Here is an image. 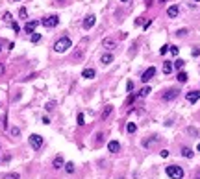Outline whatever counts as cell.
<instances>
[{
  "instance_id": "cell-16",
  "label": "cell",
  "mask_w": 200,
  "mask_h": 179,
  "mask_svg": "<svg viewBox=\"0 0 200 179\" xmlns=\"http://www.w3.org/2000/svg\"><path fill=\"white\" fill-rule=\"evenodd\" d=\"M111 111H113V107H111V105H106L104 111H102V115H100V118H102V120H108V116L111 115Z\"/></svg>"
},
{
  "instance_id": "cell-13",
  "label": "cell",
  "mask_w": 200,
  "mask_h": 179,
  "mask_svg": "<svg viewBox=\"0 0 200 179\" xmlns=\"http://www.w3.org/2000/svg\"><path fill=\"white\" fill-rule=\"evenodd\" d=\"M108 150L111 151V153H117V151H121V144L117 140H109L108 142Z\"/></svg>"
},
{
  "instance_id": "cell-3",
  "label": "cell",
  "mask_w": 200,
  "mask_h": 179,
  "mask_svg": "<svg viewBox=\"0 0 200 179\" xmlns=\"http://www.w3.org/2000/svg\"><path fill=\"white\" fill-rule=\"evenodd\" d=\"M41 24L45 26V28H56V26L59 24V17L58 15H50V17H46L41 20Z\"/></svg>"
},
{
  "instance_id": "cell-43",
  "label": "cell",
  "mask_w": 200,
  "mask_h": 179,
  "mask_svg": "<svg viewBox=\"0 0 200 179\" xmlns=\"http://www.w3.org/2000/svg\"><path fill=\"white\" fill-rule=\"evenodd\" d=\"M4 70H6V67H4V63H0V76L4 74Z\"/></svg>"
},
{
  "instance_id": "cell-41",
  "label": "cell",
  "mask_w": 200,
  "mask_h": 179,
  "mask_svg": "<svg viewBox=\"0 0 200 179\" xmlns=\"http://www.w3.org/2000/svg\"><path fill=\"white\" fill-rule=\"evenodd\" d=\"M4 19H6V20H11V13L6 11V13H4Z\"/></svg>"
},
{
  "instance_id": "cell-23",
  "label": "cell",
  "mask_w": 200,
  "mask_h": 179,
  "mask_svg": "<svg viewBox=\"0 0 200 179\" xmlns=\"http://www.w3.org/2000/svg\"><path fill=\"white\" fill-rule=\"evenodd\" d=\"M2 179H20V175L17 174V172H9V174H6Z\"/></svg>"
},
{
  "instance_id": "cell-15",
  "label": "cell",
  "mask_w": 200,
  "mask_h": 179,
  "mask_svg": "<svg viewBox=\"0 0 200 179\" xmlns=\"http://www.w3.org/2000/svg\"><path fill=\"white\" fill-rule=\"evenodd\" d=\"M82 76H84L85 79H93L96 72H95V68H84V72H82Z\"/></svg>"
},
{
  "instance_id": "cell-25",
  "label": "cell",
  "mask_w": 200,
  "mask_h": 179,
  "mask_svg": "<svg viewBox=\"0 0 200 179\" xmlns=\"http://www.w3.org/2000/svg\"><path fill=\"white\" fill-rule=\"evenodd\" d=\"M65 172L67 174H74V163H67L65 164Z\"/></svg>"
},
{
  "instance_id": "cell-14",
  "label": "cell",
  "mask_w": 200,
  "mask_h": 179,
  "mask_svg": "<svg viewBox=\"0 0 200 179\" xmlns=\"http://www.w3.org/2000/svg\"><path fill=\"white\" fill-rule=\"evenodd\" d=\"M178 13H180V8H178V6H170V8L167 9V15H169L170 19H176Z\"/></svg>"
},
{
  "instance_id": "cell-26",
  "label": "cell",
  "mask_w": 200,
  "mask_h": 179,
  "mask_svg": "<svg viewBox=\"0 0 200 179\" xmlns=\"http://www.w3.org/2000/svg\"><path fill=\"white\" fill-rule=\"evenodd\" d=\"M183 65H185V61H183V59H176V61H174V65H172V67L180 70V68H183Z\"/></svg>"
},
{
  "instance_id": "cell-1",
  "label": "cell",
  "mask_w": 200,
  "mask_h": 179,
  "mask_svg": "<svg viewBox=\"0 0 200 179\" xmlns=\"http://www.w3.org/2000/svg\"><path fill=\"white\" fill-rule=\"evenodd\" d=\"M71 46H72V41L65 35V37H59L56 43H54V50H56L58 54H63V52H67Z\"/></svg>"
},
{
  "instance_id": "cell-10",
  "label": "cell",
  "mask_w": 200,
  "mask_h": 179,
  "mask_svg": "<svg viewBox=\"0 0 200 179\" xmlns=\"http://www.w3.org/2000/svg\"><path fill=\"white\" fill-rule=\"evenodd\" d=\"M52 166H54V170H59V168H63V166H65L63 155H56V157H54V163H52Z\"/></svg>"
},
{
  "instance_id": "cell-29",
  "label": "cell",
  "mask_w": 200,
  "mask_h": 179,
  "mask_svg": "<svg viewBox=\"0 0 200 179\" xmlns=\"http://www.w3.org/2000/svg\"><path fill=\"white\" fill-rule=\"evenodd\" d=\"M9 133H11V137H20V129L19 127H11Z\"/></svg>"
},
{
  "instance_id": "cell-38",
  "label": "cell",
  "mask_w": 200,
  "mask_h": 179,
  "mask_svg": "<svg viewBox=\"0 0 200 179\" xmlns=\"http://www.w3.org/2000/svg\"><path fill=\"white\" fill-rule=\"evenodd\" d=\"M11 28H13V30H15V32H17V33H19V32H20V26H19V24H17V22H11Z\"/></svg>"
},
{
  "instance_id": "cell-35",
  "label": "cell",
  "mask_w": 200,
  "mask_h": 179,
  "mask_svg": "<svg viewBox=\"0 0 200 179\" xmlns=\"http://www.w3.org/2000/svg\"><path fill=\"white\" fill-rule=\"evenodd\" d=\"M126 91H128V92L134 91V81H128V83H126Z\"/></svg>"
},
{
  "instance_id": "cell-5",
  "label": "cell",
  "mask_w": 200,
  "mask_h": 179,
  "mask_svg": "<svg viewBox=\"0 0 200 179\" xmlns=\"http://www.w3.org/2000/svg\"><path fill=\"white\" fill-rule=\"evenodd\" d=\"M178 94H180V91H178V89H167V91L161 94V98H163V102H170V100L178 98Z\"/></svg>"
},
{
  "instance_id": "cell-11",
  "label": "cell",
  "mask_w": 200,
  "mask_h": 179,
  "mask_svg": "<svg viewBox=\"0 0 200 179\" xmlns=\"http://www.w3.org/2000/svg\"><path fill=\"white\" fill-rule=\"evenodd\" d=\"M102 46H104L106 50H113V48L117 46V41H115V39H111V37H108V39L102 41Z\"/></svg>"
},
{
  "instance_id": "cell-36",
  "label": "cell",
  "mask_w": 200,
  "mask_h": 179,
  "mask_svg": "<svg viewBox=\"0 0 200 179\" xmlns=\"http://www.w3.org/2000/svg\"><path fill=\"white\" fill-rule=\"evenodd\" d=\"M102 142H104V135L98 133V135H96V144H102Z\"/></svg>"
},
{
  "instance_id": "cell-31",
  "label": "cell",
  "mask_w": 200,
  "mask_h": 179,
  "mask_svg": "<svg viewBox=\"0 0 200 179\" xmlns=\"http://www.w3.org/2000/svg\"><path fill=\"white\" fill-rule=\"evenodd\" d=\"M19 15L22 17V19H26V17H28V11H26V8H20V9H19Z\"/></svg>"
},
{
  "instance_id": "cell-44",
  "label": "cell",
  "mask_w": 200,
  "mask_h": 179,
  "mask_svg": "<svg viewBox=\"0 0 200 179\" xmlns=\"http://www.w3.org/2000/svg\"><path fill=\"white\" fill-rule=\"evenodd\" d=\"M196 150H198V151H200V142H198V146H196Z\"/></svg>"
},
{
  "instance_id": "cell-32",
  "label": "cell",
  "mask_w": 200,
  "mask_h": 179,
  "mask_svg": "<svg viewBox=\"0 0 200 179\" xmlns=\"http://www.w3.org/2000/svg\"><path fill=\"white\" fill-rule=\"evenodd\" d=\"M187 33H189L187 30H185V28H182V30H178V32H176V35H178V37H183V35H187Z\"/></svg>"
},
{
  "instance_id": "cell-4",
  "label": "cell",
  "mask_w": 200,
  "mask_h": 179,
  "mask_svg": "<svg viewBox=\"0 0 200 179\" xmlns=\"http://www.w3.org/2000/svg\"><path fill=\"white\" fill-rule=\"evenodd\" d=\"M30 146H32L33 150H41V146H43V137L37 135V133L30 135Z\"/></svg>"
},
{
  "instance_id": "cell-48",
  "label": "cell",
  "mask_w": 200,
  "mask_h": 179,
  "mask_svg": "<svg viewBox=\"0 0 200 179\" xmlns=\"http://www.w3.org/2000/svg\"><path fill=\"white\" fill-rule=\"evenodd\" d=\"M13 2H19V0H13Z\"/></svg>"
},
{
  "instance_id": "cell-46",
  "label": "cell",
  "mask_w": 200,
  "mask_h": 179,
  "mask_svg": "<svg viewBox=\"0 0 200 179\" xmlns=\"http://www.w3.org/2000/svg\"><path fill=\"white\" fill-rule=\"evenodd\" d=\"M0 52H2V44H0Z\"/></svg>"
},
{
  "instance_id": "cell-17",
  "label": "cell",
  "mask_w": 200,
  "mask_h": 179,
  "mask_svg": "<svg viewBox=\"0 0 200 179\" xmlns=\"http://www.w3.org/2000/svg\"><path fill=\"white\" fill-rule=\"evenodd\" d=\"M156 140H160V139H157V135H152L150 139H147V140L143 142V146H144V148H150V146H152V144L156 142Z\"/></svg>"
},
{
  "instance_id": "cell-45",
  "label": "cell",
  "mask_w": 200,
  "mask_h": 179,
  "mask_svg": "<svg viewBox=\"0 0 200 179\" xmlns=\"http://www.w3.org/2000/svg\"><path fill=\"white\" fill-rule=\"evenodd\" d=\"M121 2H130V0H121Z\"/></svg>"
},
{
  "instance_id": "cell-47",
  "label": "cell",
  "mask_w": 200,
  "mask_h": 179,
  "mask_svg": "<svg viewBox=\"0 0 200 179\" xmlns=\"http://www.w3.org/2000/svg\"><path fill=\"white\" fill-rule=\"evenodd\" d=\"M193 2H200V0H193Z\"/></svg>"
},
{
  "instance_id": "cell-42",
  "label": "cell",
  "mask_w": 200,
  "mask_h": 179,
  "mask_svg": "<svg viewBox=\"0 0 200 179\" xmlns=\"http://www.w3.org/2000/svg\"><path fill=\"white\" fill-rule=\"evenodd\" d=\"M43 124H46V126H48V124H50V118H48V116H43Z\"/></svg>"
},
{
  "instance_id": "cell-12",
  "label": "cell",
  "mask_w": 200,
  "mask_h": 179,
  "mask_svg": "<svg viewBox=\"0 0 200 179\" xmlns=\"http://www.w3.org/2000/svg\"><path fill=\"white\" fill-rule=\"evenodd\" d=\"M100 63H102V65H109V63H113V54H109V52L102 54V56H100Z\"/></svg>"
},
{
  "instance_id": "cell-34",
  "label": "cell",
  "mask_w": 200,
  "mask_h": 179,
  "mask_svg": "<svg viewBox=\"0 0 200 179\" xmlns=\"http://www.w3.org/2000/svg\"><path fill=\"white\" fill-rule=\"evenodd\" d=\"M187 133H189V135H193V137H196V135H198V131H196L195 127H187Z\"/></svg>"
},
{
  "instance_id": "cell-8",
  "label": "cell",
  "mask_w": 200,
  "mask_h": 179,
  "mask_svg": "<svg viewBox=\"0 0 200 179\" xmlns=\"http://www.w3.org/2000/svg\"><path fill=\"white\" fill-rule=\"evenodd\" d=\"M185 98H187L189 104H195V102L200 100V91H189L187 94H185Z\"/></svg>"
},
{
  "instance_id": "cell-49",
  "label": "cell",
  "mask_w": 200,
  "mask_h": 179,
  "mask_svg": "<svg viewBox=\"0 0 200 179\" xmlns=\"http://www.w3.org/2000/svg\"><path fill=\"white\" fill-rule=\"evenodd\" d=\"M148 2H150V0H148Z\"/></svg>"
},
{
  "instance_id": "cell-21",
  "label": "cell",
  "mask_w": 200,
  "mask_h": 179,
  "mask_svg": "<svg viewBox=\"0 0 200 179\" xmlns=\"http://www.w3.org/2000/svg\"><path fill=\"white\" fill-rule=\"evenodd\" d=\"M126 131H128V133H135V131H137V126H135L134 122H128V124H126Z\"/></svg>"
},
{
  "instance_id": "cell-24",
  "label": "cell",
  "mask_w": 200,
  "mask_h": 179,
  "mask_svg": "<svg viewBox=\"0 0 200 179\" xmlns=\"http://www.w3.org/2000/svg\"><path fill=\"white\" fill-rule=\"evenodd\" d=\"M76 124H78V126H84V124H85V116H84V113H78V116H76Z\"/></svg>"
},
{
  "instance_id": "cell-2",
  "label": "cell",
  "mask_w": 200,
  "mask_h": 179,
  "mask_svg": "<svg viewBox=\"0 0 200 179\" xmlns=\"http://www.w3.org/2000/svg\"><path fill=\"white\" fill-rule=\"evenodd\" d=\"M165 172H167V175L170 179H182L183 177V168L178 166V164H170V166L165 168Z\"/></svg>"
},
{
  "instance_id": "cell-39",
  "label": "cell",
  "mask_w": 200,
  "mask_h": 179,
  "mask_svg": "<svg viewBox=\"0 0 200 179\" xmlns=\"http://www.w3.org/2000/svg\"><path fill=\"white\" fill-rule=\"evenodd\" d=\"M135 98H137L135 94H130V96H128V104H134V100H135Z\"/></svg>"
},
{
  "instance_id": "cell-6",
  "label": "cell",
  "mask_w": 200,
  "mask_h": 179,
  "mask_svg": "<svg viewBox=\"0 0 200 179\" xmlns=\"http://www.w3.org/2000/svg\"><path fill=\"white\" fill-rule=\"evenodd\" d=\"M154 76H156V67H148L147 70L143 72V76H141V81H143V83H148V81L152 79Z\"/></svg>"
},
{
  "instance_id": "cell-22",
  "label": "cell",
  "mask_w": 200,
  "mask_h": 179,
  "mask_svg": "<svg viewBox=\"0 0 200 179\" xmlns=\"http://www.w3.org/2000/svg\"><path fill=\"white\" fill-rule=\"evenodd\" d=\"M150 91H152V89H150V87L147 85V87H143V89H141V91L137 92L135 96H148V92H150Z\"/></svg>"
},
{
  "instance_id": "cell-40",
  "label": "cell",
  "mask_w": 200,
  "mask_h": 179,
  "mask_svg": "<svg viewBox=\"0 0 200 179\" xmlns=\"http://www.w3.org/2000/svg\"><path fill=\"white\" fill-rule=\"evenodd\" d=\"M193 56H195V57L200 56V48H195V50H193Z\"/></svg>"
},
{
  "instance_id": "cell-33",
  "label": "cell",
  "mask_w": 200,
  "mask_h": 179,
  "mask_svg": "<svg viewBox=\"0 0 200 179\" xmlns=\"http://www.w3.org/2000/svg\"><path fill=\"white\" fill-rule=\"evenodd\" d=\"M167 52H169V44H163V46H161V50H160V54H161V56H165Z\"/></svg>"
},
{
  "instance_id": "cell-28",
  "label": "cell",
  "mask_w": 200,
  "mask_h": 179,
  "mask_svg": "<svg viewBox=\"0 0 200 179\" xmlns=\"http://www.w3.org/2000/svg\"><path fill=\"white\" fill-rule=\"evenodd\" d=\"M169 52L172 54V56H178V52H180V48H178V46H174V44H172V46H169Z\"/></svg>"
},
{
  "instance_id": "cell-7",
  "label": "cell",
  "mask_w": 200,
  "mask_h": 179,
  "mask_svg": "<svg viewBox=\"0 0 200 179\" xmlns=\"http://www.w3.org/2000/svg\"><path fill=\"white\" fill-rule=\"evenodd\" d=\"M95 22H96V17L93 15V13H89V15L84 19V24H82V26H84V30H91L95 26Z\"/></svg>"
},
{
  "instance_id": "cell-9",
  "label": "cell",
  "mask_w": 200,
  "mask_h": 179,
  "mask_svg": "<svg viewBox=\"0 0 200 179\" xmlns=\"http://www.w3.org/2000/svg\"><path fill=\"white\" fill-rule=\"evenodd\" d=\"M37 26H39V20H30V22L24 24V32H26V33H33Z\"/></svg>"
},
{
  "instance_id": "cell-18",
  "label": "cell",
  "mask_w": 200,
  "mask_h": 179,
  "mask_svg": "<svg viewBox=\"0 0 200 179\" xmlns=\"http://www.w3.org/2000/svg\"><path fill=\"white\" fill-rule=\"evenodd\" d=\"M182 157H185V159H191V157H193V150L187 148V146H183V148H182Z\"/></svg>"
},
{
  "instance_id": "cell-30",
  "label": "cell",
  "mask_w": 200,
  "mask_h": 179,
  "mask_svg": "<svg viewBox=\"0 0 200 179\" xmlns=\"http://www.w3.org/2000/svg\"><path fill=\"white\" fill-rule=\"evenodd\" d=\"M54 107H56V102H48V104L45 105V109H46V111H52Z\"/></svg>"
},
{
  "instance_id": "cell-20",
  "label": "cell",
  "mask_w": 200,
  "mask_h": 179,
  "mask_svg": "<svg viewBox=\"0 0 200 179\" xmlns=\"http://www.w3.org/2000/svg\"><path fill=\"white\" fill-rule=\"evenodd\" d=\"M172 72V63L170 61H165L163 63V74H170Z\"/></svg>"
},
{
  "instance_id": "cell-19",
  "label": "cell",
  "mask_w": 200,
  "mask_h": 179,
  "mask_svg": "<svg viewBox=\"0 0 200 179\" xmlns=\"http://www.w3.org/2000/svg\"><path fill=\"white\" fill-rule=\"evenodd\" d=\"M187 78H189L187 72H183V70H180V72H178V76H176V79L180 81V83H185V81H187Z\"/></svg>"
},
{
  "instance_id": "cell-27",
  "label": "cell",
  "mask_w": 200,
  "mask_h": 179,
  "mask_svg": "<svg viewBox=\"0 0 200 179\" xmlns=\"http://www.w3.org/2000/svg\"><path fill=\"white\" fill-rule=\"evenodd\" d=\"M30 41H32V43H39V41H41V33H35V32H33L32 37H30Z\"/></svg>"
},
{
  "instance_id": "cell-37",
  "label": "cell",
  "mask_w": 200,
  "mask_h": 179,
  "mask_svg": "<svg viewBox=\"0 0 200 179\" xmlns=\"http://www.w3.org/2000/svg\"><path fill=\"white\" fill-rule=\"evenodd\" d=\"M160 155L163 157V159H167V157H169V150H161V151H160Z\"/></svg>"
}]
</instances>
